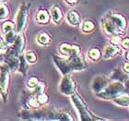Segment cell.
<instances>
[{
    "label": "cell",
    "instance_id": "2",
    "mask_svg": "<svg viewBox=\"0 0 129 121\" xmlns=\"http://www.w3.org/2000/svg\"><path fill=\"white\" fill-rule=\"evenodd\" d=\"M19 117L25 120H58L59 110L51 108H24L20 111Z\"/></svg>",
    "mask_w": 129,
    "mask_h": 121
},
{
    "label": "cell",
    "instance_id": "26",
    "mask_svg": "<svg viewBox=\"0 0 129 121\" xmlns=\"http://www.w3.org/2000/svg\"><path fill=\"white\" fill-rule=\"evenodd\" d=\"M13 30H16V26H15V23L13 21H11V20H6V21L3 22L2 26H1L2 34H5L7 32Z\"/></svg>",
    "mask_w": 129,
    "mask_h": 121
},
{
    "label": "cell",
    "instance_id": "12",
    "mask_svg": "<svg viewBox=\"0 0 129 121\" xmlns=\"http://www.w3.org/2000/svg\"><path fill=\"white\" fill-rule=\"evenodd\" d=\"M108 16L111 19V20L114 23V25L122 32H124V31L126 30L127 21H126V19L123 15H121V14L119 13H112L111 12V13H108Z\"/></svg>",
    "mask_w": 129,
    "mask_h": 121
},
{
    "label": "cell",
    "instance_id": "29",
    "mask_svg": "<svg viewBox=\"0 0 129 121\" xmlns=\"http://www.w3.org/2000/svg\"><path fill=\"white\" fill-rule=\"evenodd\" d=\"M44 90H45V84H44V82H40V81H39V83L32 89L30 93H31L32 95H35V96H36L38 94L44 92Z\"/></svg>",
    "mask_w": 129,
    "mask_h": 121
},
{
    "label": "cell",
    "instance_id": "4",
    "mask_svg": "<svg viewBox=\"0 0 129 121\" xmlns=\"http://www.w3.org/2000/svg\"><path fill=\"white\" fill-rule=\"evenodd\" d=\"M71 101H72L73 105H75L76 109L78 112L79 116H80V119L82 121H95V120H104L103 118L101 117H97L94 116L90 111L88 109L86 103L84 102L83 99L80 97V95H78L77 92H73L71 95Z\"/></svg>",
    "mask_w": 129,
    "mask_h": 121
},
{
    "label": "cell",
    "instance_id": "19",
    "mask_svg": "<svg viewBox=\"0 0 129 121\" xmlns=\"http://www.w3.org/2000/svg\"><path fill=\"white\" fill-rule=\"evenodd\" d=\"M113 102L116 105H118L120 107H128L129 105V96L127 93H123L119 96L115 97L114 99H113Z\"/></svg>",
    "mask_w": 129,
    "mask_h": 121
},
{
    "label": "cell",
    "instance_id": "36",
    "mask_svg": "<svg viewBox=\"0 0 129 121\" xmlns=\"http://www.w3.org/2000/svg\"><path fill=\"white\" fill-rule=\"evenodd\" d=\"M64 1H66L68 5L73 6V7H74V6H76L78 3V0H64Z\"/></svg>",
    "mask_w": 129,
    "mask_h": 121
},
{
    "label": "cell",
    "instance_id": "5",
    "mask_svg": "<svg viewBox=\"0 0 129 121\" xmlns=\"http://www.w3.org/2000/svg\"><path fill=\"white\" fill-rule=\"evenodd\" d=\"M29 10H30V4L22 3L17 12L15 26H16V31L18 33H22L27 27Z\"/></svg>",
    "mask_w": 129,
    "mask_h": 121
},
{
    "label": "cell",
    "instance_id": "18",
    "mask_svg": "<svg viewBox=\"0 0 129 121\" xmlns=\"http://www.w3.org/2000/svg\"><path fill=\"white\" fill-rule=\"evenodd\" d=\"M66 18H67V22H68L70 25H73V26H78L81 22L80 15H79L76 10L68 11Z\"/></svg>",
    "mask_w": 129,
    "mask_h": 121
},
{
    "label": "cell",
    "instance_id": "27",
    "mask_svg": "<svg viewBox=\"0 0 129 121\" xmlns=\"http://www.w3.org/2000/svg\"><path fill=\"white\" fill-rule=\"evenodd\" d=\"M9 16V8L6 4L0 3V20H6Z\"/></svg>",
    "mask_w": 129,
    "mask_h": 121
},
{
    "label": "cell",
    "instance_id": "20",
    "mask_svg": "<svg viewBox=\"0 0 129 121\" xmlns=\"http://www.w3.org/2000/svg\"><path fill=\"white\" fill-rule=\"evenodd\" d=\"M25 105H26L25 108H30V109H36V108H39L42 106L38 102L37 97L35 95H32L31 93L25 100Z\"/></svg>",
    "mask_w": 129,
    "mask_h": 121
},
{
    "label": "cell",
    "instance_id": "25",
    "mask_svg": "<svg viewBox=\"0 0 129 121\" xmlns=\"http://www.w3.org/2000/svg\"><path fill=\"white\" fill-rule=\"evenodd\" d=\"M17 35H18V32H17L16 30H13V31H10V32H7L5 34H3L4 36V41H5L6 43H8V45H10L12 43H14V41L16 39Z\"/></svg>",
    "mask_w": 129,
    "mask_h": 121
},
{
    "label": "cell",
    "instance_id": "30",
    "mask_svg": "<svg viewBox=\"0 0 129 121\" xmlns=\"http://www.w3.org/2000/svg\"><path fill=\"white\" fill-rule=\"evenodd\" d=\"M36 97H37L38 102H39V104H40L41 105H46L49 101V96L46 93H44V92L38 94V95H36Z\"/></svg>",
    "mask_w": 129,
    "mask_h": 121
},
{
    "label": "cell",
    "instance_id": "11",
    "mask_svg": "<svg viewBox=\"0 0 129 121\" xmlns=\"http://www.w3.org/2000/svg\"><path fill=\"white\" fill-rule=\"evenodd\" d=\"M59 52L64 57H71L81 53L80 47L77 44H70L67 43H63L59 45Z\"/></svg>",
    "mask_w": 129,
    "mask_h": 121
},
{
    "label": "cell",
    "instance_id": "9",
    "mask_svg": "<svg viewBox=\"0 0 129 121\" xmlns=\"http://www.w3.org/2000/svg\"><path fill=\"white\" fill-rule=\"evenodd\" d=\"M102 29L104 31V32L109 36H115V35H120L124 32H122L121 31L119 30L118 28L116 27L114 23H113L111 19L109 18L108 14H106L102 19Z\"/></svg>",
    "mask_w": 129,
    "mask_h": 121
},
{
    "label": "cell",
    "instance_id": "31",
    "mask_svg": "<svg viewBox=\"0 0 129 121\" xmlns=\"http://www.w3.org/2000/svg\"><path fill=\"white\" fill-rule=\"evenodd\" d=\"M38 83H39V80H38V78H36V77H30L27 81L28 87L31 90L33 89V88H34Z\"/></svg>",
    "mask_w": 129,
    "mask_h": 121
},
{
    "label": "cell",
    "instance_id": "7",
    "mask_svg": "<svg viewBox=\"0 0 129 121\" xmlns=\"http://www.w3.org/2000/svg\"><path fill=\"white\" fill-rule=\"evenodd\" d=\"M25 36L22 33H18L16 39L12 44L8 46L7 51L5 52V56H15L19 57L20 54H23L25 48Z\"/></svg>",
    "mask_w": 129,
    "mask_h": 121
},
{
    "label": "cell",
    "instance_id": "22",
    "mask_svg": "<svg viewBox=\"0 0 129 121\" xmlns=\"http://www.w3.org/2000/svg\"><path fill=\"white\" fill-rule=\"evenodd\" d=\"M19 68H18V71L21 73L23 76H26L28 69H29V63L26 61V59H25V57H24V55L23 54L19 55Z\"/></svg>",
    "mask_w": 129,
    "mask_h": 121
},
{
    "label": "cell",
    "instance_id": "35",
    "mask_svg": "<svg viewBox=\"0 0 129 121\" xmlns=\"http://www.w3.org/2000/svg\"><path fill=\"white\" fill-rule=\"evenodd\" d=\"M128 67H129V65H128V63H124V65H123V67H122V69H123V71H124V73H126V74H128V72H129V68H128Z\"/></svg>",
    "mask_w": 129,
    "mask_h": 121
},
{
    "label": "cell",
    "instance_id": "15",
    "mask_svg": "<svg viewBox=\"0 0 129 121\" xmlns=\"http://www.w3.org/2000/svg\"><path fill=\"white\" fill-rule=\"evenodd\" d=\"M4 59H5V64L8 66L10 71L12 72H17L18 68H19V57H15V56H4Z\"/></svg>",
    "mask_w": 129,
    "mask_h": 121
},
{
    "label": "cell",
    "instance_id": "32",
    "mask_svg": "<svg viewBox=\"0 0 129 121\" xmlns=\"http://www.w3.org/2000/svg\"><path fill=\"white\" fill-rule=\"evenodd\" d=\"M120 43H121V40H120V37H119V35H115V36H111V42H110V43H113V44H116V45H118Z\"/></svg>",
    "mask_w": 129,
    "mask_h": 121
},
{
    "label": "cell",
    "instance_id": "16",
    "mask_svg": "<svg viewBox=\"0 0 129 121\" xmlns=\"http://www.w3.org/2000/svg\"><path fill=\"white\" fill-rule=\"evenodd\" d=\"M50 14H51V19L54 21V24L58 25L63 21L64 15L58 6H53L50 10Z\"/></svg>",
    "mask_w": 129,
    "mask_h": 121
},
{
    "label": "cell",
    "instance_id": "24",
    "mask_svg": "<svg viewBox=\"0 0 129 121\" xmlns=\"http://www.w3.org/2000/svg\"><path fill=\"white\" fill-rule=\"evenodd\" d=\"M95 30L94 22L91 20H85L81 25V31L84 33H90Z\"/></svg>",
    "mask_w": 129,
    "mask_h": 121
},
{
    "label": "cell",
    "instance_id": "17",
    "mask_svg": "<svg viewBox=\"0 0 129 121\" xmlns=\"http://www.w3.org/2000/svg\"><path fill=\"white\" fill-rule=\"evenodd\" d=\"M109 79H110L111 81H119L125 83L127 81V79H128V74L124 73L123 71V69H121L120 67H117V68H115L112 72Z\"/></svg>",
    "mask_w": 129,
    "mask_h": 121
},
{
    "label": "cell",
    "instance_id": "23",
    "mask_svg": "<svg viewBox=\"0 0 129 121\" xmlns=\"http://www.w3.org/2000/svg\"><path fill=\"white\" fill-rule=\"evenodd\" d=\"M102 52L98 48H90L88 52V58L92 62H98L102 58Z\"/></svg>",
    "mask_w": 129,
    "mask_h": 121
},
{
    "label": "cell",
    "instance_id": "34",
    "mask_svg": "<svg viewBox=\"0 0 129 121\" xmlns=\"http://www.w3.org/2000/svg\"><path fill=\"white\" fill-rule=\"evenodd\" d=\"M122 44V47L124 49V50H128V47H129V39L128 37H125L124 39H123V40L121 41V43H120Z\"/></svg>",
    "mask_w": 129,
    "mask_h": 121
},
{
    "label": "cell",
    "instance_id": "13",
    "mask_svg": "<svg viewBox=\"0 0 129 121\" xmlns=\"http://www.w3.org/2000/svg\"><path fill=\"white\" fill-rule=\"evenodd\" d=\"M120 52H121V49L119 48L118 45L113 44V43H108L103 49L102 57L104 59H111V58L117 57L120 54Z\"/></svg>",
    "mask_w": 129,
    "mask_h": 121
},
{
    "label": "cell",
    "instance_id": "10",
    "mask_svg": "<svg viewBox=\"0 0 129 121\" xmlns=\"http://www.w3.org/2000/svg\"><path fill=\"white\" fill-rule=\"evenodd\" d=\"M110 79L107 76L98 75L96 76L91 82V90L95 94L99 93L104 90V88L110 82Z\"/></svg>",
    "mask_w": 129,
    "mask_h": 121
},
{
    "label": "cell",
    "instance_id": "33",
    "mask_svg": "<svg viewBox=\"0 0 129 121\" xmlns=\"http://www.w3.org/2000/svg\"><path fill=\"white\" fill-rule=\"evenodd\" d=\"M8 44L6 43L5 41H0V53H4L7 51V49L8 48Z\"/></svg>",
    "mask_w": 129,
    "mask_h": 121
},
{
    "label": "cell",
    "instance_id": "14",
    "mask_svg": "<svg viewBox=\"0 0 129 121\" xmlns=\"http://www.w3.org/2000/svg\"><path fill=\"white\" fill-rule=\"evenodd\" d=\"M36 21L41 25H45L48 24L50 20H51V17L50 14L46 9L44 8H40L36 13V17H35Z\"/></svg>",
    "mask_w": 129,
    "mask_h": 121
},
{
    "label": "cell",
    "instance_id": "3",
    "mask_svg": "<svg viewBox=\"0 0 129 121\" xmlns=\"http://www.w3.org/2000/svg\"><path fill=\"white\" fill-rule=\"evenodd\" d=\"M125 91H126L125 83L119 81H110V82L105 87L104 90L97 93L96 96L100 99L113 100L115 97L124 93Z\"/></svg>",
    "mask_w": 129,
    "mask_h": 121
},
{
    "label": "cell",
    "instance_id": "8",
    "mask_svg": "<svg viewBox=\"0 0 129 121\" xmlns=\"http://www.w3.org/2000/svg\"><path fill=\"white\" fill-rule=\"evenodd\" d=\"M58 89H59V91L61 93L70 96L75 91L76 89L75 80L70 76V74L63 75V78L61 79V81L59 82Z\"/></svg>",
    "mask_w": 129,
    "mask_h": 121
},
{
    "label": "cell",
    "instance_id": "6",
    "mask_svg": "<svg viewBox=\"0 0 129 121\" xmlns=\"http://www.w3.org/2000/svg\"><path fill=\"white\" fill-rule=\"evenodd\" d=\"M9 68L8 66L0 64V95L4 102H8V86H9Z\"/></svg>",
    "mask_w": 129,
    "mask_h": 121
},
{
    "label": "cell",
    "instance_id": "1",
    "mask_svg": "<svg viewBox=\"0 0 129 121\" xmlns=\"http://www.w3.org/2000/svg\"><path fill=\"white\" fill-rule=\"evenodd\" d=\"M53 60L63 75H67L74 71H82L88 67L81 53L76 56L64 57L53 55Z\"/></svg>",
    "mask_w": 129,
    "mask_h": 121
},
{
    "label": "cell",
    "instance_id": "21",
    "mask_svg": "<svg viewBox=\"0 0 129 121\" xmlns=\"http://www.w3.org/2000/svg\"><path fill=\"white\" fill-rule=\"evenodd\" d=\"M36 41L40 45L46 46L51 43V37H50L49 33H47L46 32H42L37 35Z\"/></svg>",
    "mask_w": 129,
    "mask_h": 121
},
{
    "label": "cell",
    "instance_id": "37",
    "mask_svg": "<svg viewBox=\"0 0 129 121\" xmlns=\"http://www.w3.org/2000/svg\"><path fill=\"white\" fill-rule=\"evenodd\" d=\"M5 1H7V0H0V3H3V2H5Z\"/></svg>",
    "mask_w": 129,
    "mask_h": 121
},
{
    "label": "cell",
    "instance_id": "28",
    "mask_svg": "<svg viewBox=\"0 0 129 121\" xmlns=\"http://www.w3.org/2000/svg\"><path fill=\"white\" fill-rule=\"evenodd\" d=\"M24 57L29 64H33L37 61V55L33 51H27L24 54Z\"/></svg>",
    "mask_w": 129,
    "mask_h": 121
}]
</instances>
